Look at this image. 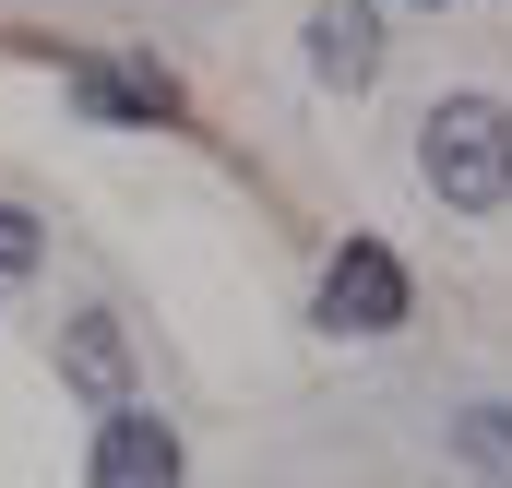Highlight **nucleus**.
<instances>
[{"instance_id": "1", "label": "nucleus", "mask_w": 512, "mask_h": 488, "mask_svg": "<svg viewBox=\"0 0 512 488\" xmlns=\"http://www.w3.org/2000/svg\"><path fill=\"white\" fill-rule=\"evenodd\" d=\"M417 179L453 203V215H501L512 203V108L501 96H441L417 120Z\"/></svg>"}, {"instance_id": "2", "label": "nucleus", "mask_w": 512, "mask_h": 488, "mask_svg": "<svg viewBox=\"0 0 512 488\" xmlns=\"http://www.w3.org/2000/svg\"><path fill=\"white\" fill-rule=\"evenodd\" d=\"M84 477H96V488H179V429H167L143 393L96 405V453H84Z\"/></svg>"}, {"instance_id": "3", "label": "nucleus", "mask_w": 512, "mask_h": 488, "mask_svg": "<svg viewBox=\"0 0 512 488\" xmlns=\"http://www.w3.org/2000/svg\"><path fill=\"white\" fill-rule=\"evenodd\" d=\"M405 298H417V286H405V262H393L382 239H346L334 274H322V322H334V334H393Z\"/></svg>"}, {"instance_id": "4", "label": "nucleus", "mask_w": 512, "mask_h": 488, "mask_svg": "<svg viewBox=\"0 0 512 488\" xmlns=\"http://www.w3.org/2000/svg\"><path fill=\"white\" fill-rule=\"evenodd\" d=\"M310 72L322 84H370L382 72V12L370 0H322L310 12Z\"/></svg>"}, {"instance_id": "5", "label": "nucleus", "mask_w": 512, "mask_h": 488, "mask_svg": "<svg viewBox=\"0 0 512 488\" xmlns=\"http://www.w3.org/2000/svg\"><path fill=\"white\" fill-rule=\"evenodd\" d=\"M60 369H72V393L120 405V393H131V334L108 322V310H72V322H60Z\"/></svg>"}, {"instance_id": "6", "label": "nucleus", "mask_w": 512, "mask_h": 488, "mask_svg": "<svg viewBox=\"0 0 512 488\" xmlns=\"http://www.w3.org/2000/svg\"><path fill=\"white\" fill-rule=\"evenodd\" d=\"M453 465L512 488V405H453Z\"/></svg>"}, {"instance_id": "7", "label": "nucleus", "mask_w": 512, "mask_h": 488, "mask_svg": "<svg viewBox=\"0 0 512 488\" xmlns=\"http://www.w3.org/2000/svg\"><path fill=\"white\" fill-rule=\"evenodd\" d=\"M84 108H108V120H167L179 96H167V72H120V60H96V72H84Z\"/></svg>"}, {"instance_id": "8", "label": "nucleus", "mask_w": 512, "mask_h": 488, "mask_svg": "<svg viewBox=\"0 0 512 488\" xmlns=\"http://www.w3.org/2000/svg\"><path fill=\"white\" fill-rule=\"evenodd\" d=\"M36 262H48V227H36L24 203H0V286H24Z\"/></svg>"}]
</instances>
